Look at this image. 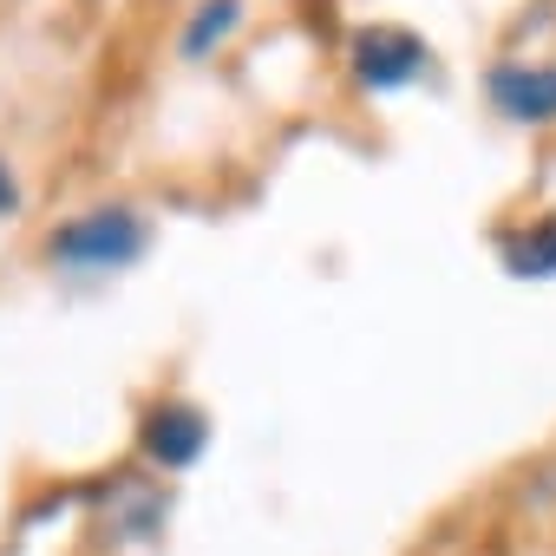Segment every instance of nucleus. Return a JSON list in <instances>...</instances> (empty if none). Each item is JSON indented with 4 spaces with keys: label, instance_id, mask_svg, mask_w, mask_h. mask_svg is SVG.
<instances>
[{
    "label": "nucleus",
    "instance_id": "7ed1b4c3",
    "mask_svg": "<svg viewBox=\"0 0 556 556\" xmlns=\"http://www.w3.org/2000/svg\"><path fill=\"white\" fill-rule=\"evenodd\" d=\"M144 458L151 465H164V471H184V465H197L203 458V445H210V419L197 413V406H184V400H164V406H151L144 413Z\"/></svg>",
    "mask_w": 556,
    "mask_h": 556
},
{
    "label": "nucleus",
    "instance_id": "0eeeda50",
    "mask_svg": "<svg viewBox=\"0 0 556 556\" xmlns=\"http://www.w3.org/2000/svg\"><path fill=\"white\" fill-rule=\"evenodd\" d=\"M14 210H21V184H14L8 157H0V216H14Z\"/></svg>",
    "mask_w": 556,
    "mask_h": 556
},
{
    "label": "nucleus",
    "instance_id": "39448f33",
    "mask_svg": "<svg viewBox=\"0 0 556 556\" xmlns=\"http://www.w3.org/2000/svg\"><path fill=\"white\" fill-rule=\"evenodd\" d=\"M497 249H504V268L510 275H536V282H543V275H556V210L536 216L523 236H504Z\"/></svg>",
    "mask_w": 556,
    "mask_h": 556
},
{
    "label": "nucleus",
    "instance_id": "423d86ee",
    "mask_svg": "<svg viewBox=\"0 0 556 556\" xmlns=\"http://www.w3.org/2000/svg\"><path fill=\"white\" fill-rule=\"evenodd\" d=\"M242 21V0H203V8H197V21L184 27V60H203L229 27Z\"/></svg>",
    "mask_w": 556,
    "mask_h": 556
},
{
    "label": "nucleus",
    "instance_id": "20e7f679",
    "mask_svg": "<svg viewBox=\"0 0 556 556\" xmlns=\"http://www.w3.org/2000/svg\"><path fill=\"white\" fill-rule=\"evenodd\" d=\"M491 99L517 125H549L556 118V66H497L491 73Z\"/></svg>",
    "mask_w": 556,
    "mask_h": 556
},
{
    "label": "nucleus",
    "instance_id": "f03ea898",
    "mask_svg": "<svg viewBox=\"0 0 556 556\" xmlns=\"http://www.w3.org/2000/svg\"><path fill=\"white\" fill-rule=\"evenodd\" d=\"M426 73V40L406 27H361L354 34V79L367 92H400Z\"/></svg>",
    "mask_w": 556,
    "mask_h": 556
},
{
    "label": "nucleus",
    "instance_id": "f257e3e1",
    "mask_svg": "<svg viewBox=\"0 0 556 556\" xmlns=\"http://www.w3.org/2000/svg\"><path fill=\"white\" fill-rule=\"evenodd\" d=\"M53 262H66V268H125L138 249H144V223H138V210H125V203H105V210H86V216H73L66 229H53Z\"/></svg>",
    "mask_w": 556,
    "mask_h": 556
}]
</instances>
